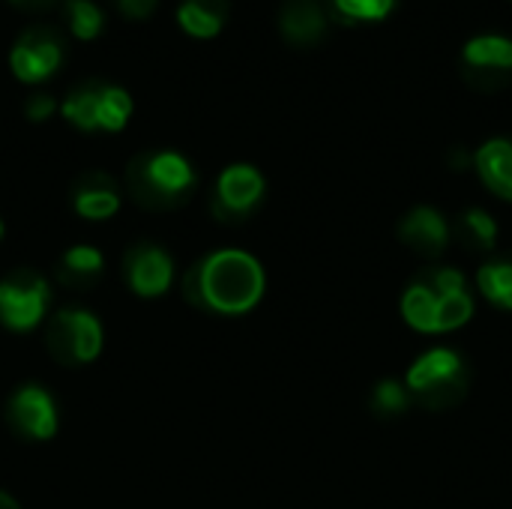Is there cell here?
<instances>
[{"label":"cell","mask_w":512,"mask_h":509,"mask_svg":"<svg viewBox=\"0 0 512 509\" xmlns=\"http://www.w3.org/2000/svg\"><path fill=\"white\" fill-rule=\"evenodd\" d=\"M96 129L120 132L132 117V96L117 84H96Z\"/></svg>","instance_id":"cell-17"},{"label":"cell","mask_w":512,"mask_h":509,"mask_svg":"<svg viewBox=\"0 0 512 509\" xmlns=\"http://www.w3.org/2000/svg\"><path fill=\"white\" fill-rule=\"evenodd\" d=\"M333 6L351 21H381L393 12L396 0H333Z\"/></svg>","instance_id":"cell-24"},{"label":"cell","mask_w":512,"mask_h":509,"mask_svg":"<svg viewBox=\"0 0 512 509\" xmlns=\"http://www.w3.org/2000/svg\"><path fill=\"white\" fill-rule=\"evenodd\" d=\"M462 60L468 78L477 87H501L512 75V39L498 33L474 36L465 45Z\"/></svg>","instance_id":"cell-9"},{"label":"cell","mask_w":512,"mask_h":509,"mask_svg":"<svg viewBox=\"0 0 512 509\" xmlns=\"http://www.w3.org/2000/svg\"><path fill=\"white\" fill-rule=\"evenodd\" d=\"M474 315V300L468 291H456L447 297H438V333L444 330H456L462 324H468Z\"/></svg>","instance_id":"cell-22"},{"label":"cell","mask_w":512,"mask_h":509,"mask_svg":"<svg viewBox=\"0 0 512 509\" xmlns=\"http://www.w3.org/2000/svg\"><path fill=\"white\" fill-rule=\"evenodd\" d=\"M51 357L63 366H84L102 351V324L87 309H60L45 330Z\"/></svg>","instance_id":"cell-4"},{"label":"cell","mask_w":512,"mask_h":509,"mask_svg":"<svg viewBox=\"0 0 512 509\" xmlns=\"http://www.w3.org/2000/svg\"><path fill=\"white\" fill-rule=\"evenodd\" d=\"M48 309V285L45 279L30 270L18 267L0 279V321L9 330H33Z\"/></svg>","instance_id":"cell-5"},{"label":"cell","mask_w":512,"mask_h":509,"mask_svg":"<svg viewBox=\"0 0 512 509\" xmlns=\"http://www.w3.org/2000/svg\"><path fill=\"white\" fill-rule=\"evenodd\" d=\"M420 285H426L435 297H447V294L465 291V276L453 267H435L420 279Z\"/></svg>","instance_id":"cell-25"},{"label":"cell","mask_w":512,"mask_h":509,"mask_svg":"<svg viewBox=\"0 0 512 509\" xmlns=\"http://www.w3.org/2000/svg\"><path fill=\"white\" fill-rule=\"evenodd\" d=\"M105 270V258L99 249L93 246H75V249H66L60 264H57V279L66 285V288H78V291H87L93 282H99Z\"/></svg>","instance_id":"cell-16"},{"label":"cell","mask_w":512,"mask_h":509,"mask_svg":"<svg viewBox=\"0 0 512 509\" xmlns=\"http://www.w3.org/2000/svg\"><path fill=\"white\" fill-rule=\"evenodd\" d=\"M123 276L138 297H159L171 285L174 264L171 255L156 243H138L123 258Z\"/></svg>","instance_id":"cell-10"},{"label":"cell","mask_w":512,"mask_h":509,"mask_svg":"<svg viewBox=\"0 0 512 509\" xmlns=\"http://www.w3.org/2000/svg\"><path fill=\"white\" fill-rule=\"evenodd\" d=\"M264 198V177L252 165H228L213 192V213L222 222H240L246 219Z\"/></svg>","instance_id":"cell-7"},{"label":"cell","mask_w":512,"mask_h":509,"mask_svg":"<svg viewBox=\"0 0 512 509\" xmlns=\"http://www.w3.org/2000/svg\"><path fill=\"white\" fill-rule=\"evenodd\" d=\"M0 237H3V222H0Z\"/></svg>","instance_id":"cell-30"},{"label":"cell","mask_w":512,"mask_h":509,"mask_svg":"<svg viewBox=\"0 0 512 509\" xmlns=\"http://www.w3.org/2000/svg\"><path fill=\"white\" fill-rule=\"evenodd\" d=\"M411 405V393L408 387H402L399 381H381L372 393V408L381 417H396Z\"/></svg>","instance_id":"cell-23"},{"label":"cell","mask_w":512,"mask_h":509,"mask_svg":"<svg viewBox=\"0 0 512 509\" xmlns=\"http://www.w3.org/2000/svg\"><path fill=\"white\" fill-rule=\"evenodd\" d=\"M474 162H477L483 183L504 201H512V141L507 138L486 141L477 150Z\"/></svg>","instance_id":"cell-14"},{"label":"cell","mask_w":512,"mask_h":509,"mask_svg":"<svg viewBox=\"0 0 512 509\" xmlns=\"http://www.w3.org/2000/svg\"><path fill=\"white\" fill-rule=\"evenodd\" d=\"M18 3H42V0H18Z\"/></svg>","instance_id":"cell-29"},{"label":"cell","mask_w":512,"mask_h":509,"mask_svg":"<svg viewBox=\"0 0 512 509\" xmlns=\"http://www.w3.org/2000/svg\"><path fill=\"white\" fill-rule=\"evenodd\" d=\"M468 366L450 348H435L423 354L408 372V393L429 411H444L468 396Z\"/></svg>","instance_id":"cell-3"},{"label":"cell","mask_w":512,"mask_h":509,"mask_svg":"<svg viewBox=\"0 0 512 509\" xmlns=\"http://www.w3.org/2000/svg\"><path fill=\"white\" fill-rule=\"evenodd\" d=\"M279 30L291 45H315L327 33V12L318 0H285Z\"/></svg>","instance_id":"cell-13"},{"label":"cell","mask_w":512,"mask_h":509,"mask_svg":"<svg viewBox=\"0 0 512 509\" xmlns=\"http://www.w3.org/2000/svg\"><path fill=\"white\" fill-rule=\"evenodd\" d=\"M126 186L147 210H174L195 189V171L174 150H150L129 162Z\"/></svg>","instance_id":"cell-2"},{"label":"cell","mask_w":512,"mask_h":509,"mask_svg":"<svg viewBox=\"0 0 512 509\" xmlns=\"http://www.w3.org/2000/svg\"><path fill=\"white\" fill-rule=\"evenodd\" d=\"M459 234L471 249H492L498 240V225L486 210H468L459 219Z\"/></svg>","instance_id":"cell-21"},{"label":"cell","mask_w":512,"mask_h":509,"mask_svg":"<svg viewBox=\"0 0 512 509\" xmlns=\"http://www.w3.org/2000/svg\"><path fill=\"white\" fill-rule=\"evenodd\" d=\"M405 321L420 333H438V297L426 285H411L402 297Z\"/></svg>","instance_id":"cell-18"},{"label":"cell","mask_w":512,"mask_h":509,"mask_svg":"<svg viewBox=\"0 0 512 509\" xmlns=\"http://www.w3.org/2000/svg\"><path fill=\"white\" fill-rule=\"evenodd\" d=\"M480 291L501 309L512 312V258H498L480 267L477 273Z\"/></svg>","instance_id":"cell-19"},{"label":"cell","mask_w":512,"mask_h":509,"mask_svg":"<svg viewBox=\"0 0 512 509\" xmlns=\"http://www.w3.org/2000/svg\"><path fill=\"white\" fill-rule=\"evenodd\" d=\"M6 423L15 435L27 441H48L57 432V408L48 390L39 384H24L6 405Z\"/></svg>","instance_id":"cell-8"},{"label":"cell","mask_w":512,"mask_h":509,"mask_svg":"<svg viewBox=\"0 0 512 509\" xmlns=\"http://www.w3.org/2000/svg\"><path fill=\"white\" fill-rule=\"evenodd\" d=\"M72 207L78 216H84L90 222L111 219L120 207V189H117L114 177H108L105 171L81 174L72 186Z\"/></svg>","instance_id":"cell-11"},{"label":"cell","mask_w":512,"mask_h":509,"mask_svg":"<svg viewBox=\"0 0 512 509\" xmlns=\"http://www.w3.org/2000/svg\"><path fill=\"white\" fill-rule=\"evenodd\" d=\"M0 509H21V507H18V501H15V498H9L6 492H0Z\"/></svg>","instance_id":"cell-28"},{"label":"cell","mask_w":512,"mask_h":509,"mask_svg":"<svg viewBox=\"0 0 512 509\" xmlns=\"http://www.w3.org/2000/svg\"><path fill=\"white\" fill-rule=\"evenodd\" d=\"M399 237L402 243L423 255V258H438L444 249H447V240H450V228L444 222V216L432 207H417L411 210L402 225H399Z\"/></svg>","instance_id":"cell-12"},{"label":"cell","mask_w":512,"mask_h":509,"mask_svg":"<svg viewBox=\"0 0 512 509\" xmlns=\"http://www.w3.org/2000/svg\"><path fill=\"white\" fill-rule=\"evenodd\" d=\"M66 21L81 42L96 39L105 27V15L93 0H66Z\"/></svg>","instance_id":"cell-20"},{"label":"cell","mask_w":512,"mask_h":509,"mask_svg":"<svg viewBox=\"0 0 512 509\" xmlns=\"http://www.w3.org/2000/svg\"><path fill=\"white\" fill-rule=\"evenodd\" d=\"M186 300L201 312L243 315L264 294V270L249 252L225 249L198 261L183 279Z\"/></svg>","instance_id":"cell-1"},{"label":"cell","mask_w":512,"mask_h":509,"mask_svg":"<svg viewBox=\"0 0 512 509\" xmlns=\"http://www.w3.org/2000/svg\"><path fill=\"white\" fill-rule=\"evenodd\" d=\"M228 9V0H183L177 21L195 39H213L228 21Z\"/></svg>","instance_id":"cell-15"},{"label":"cell","mask_w":512,"mask_h":509,"mask_svg":"<svg viewBox=\"0 0 512 509\" xmlns=\"http://www.w3.org/2000/svg\"><path fill=\"white\" fill-rule=\"evenodd\" d=\"M51 111H54V99L51 96H45V93H36V96H30L27 99V105H24V114L30 117V120H45V117H51Z\"/></svg>","instance_id":"cell-27"},{"label":"cell","mask_w":512,"mask_h":509,"mask_svg":"<svg viewBox=\"0 0 512 509\" xmlns=\"http://www.w3.org/2000/svg\"><path fill=\"white\" fill-rule=\"evenodd\" d=\"M60 63H63V45L45 27L24 30L9 51V66L15 78L24 84H42L60 69Z\"/></svg>","instance_id":"cell-6"},{"label":"cell","mask_w":512,"mask_h":509,"mask_svg":"<svg viewBox=\"0 0 512 509\" xmlns=\"http://www.w3.org/2000/svg\"><path fill=\"white\" fill-rule=\"evenodd\" d=\"M114 3H117V9H120L126 18L141 21V18H150V15H153V9H156L159 0H114Z\"/></svg>","instance_id":"cell-26"}]
</instances>
